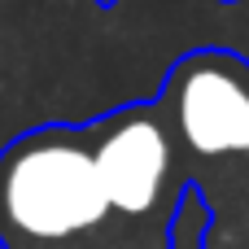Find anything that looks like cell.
Instances as JSON below:
<instances>
[{
  "label": "cell",
  "mask_w": 249,
  "mask_h": 249,
  "mask_svg": "<svg viewBox=\"0 0 249 249\" xmlns=\"http://www.w3.org/2000/svg\"><path fill=\"white\" fill-rule=\"evenodd\" d=\"M188 179L153 101L0 149V249H175Z\"/></svg>",
  "instance_id": "6da1fadb"
},
{
  "label": "cell",
  "mask_w": 249,
  "mask_h": 249,
  "mask_svg": "<svg viewBox=\"0 0 249 249\" xmlns=\"http://www.w3.org/2000/svg\"><path fill=\"white\" fill-rule=\"evenodd\" d=\"M179 171L206 210L201 249H249V144Z\"/></svg>",
  "instance_id": "7a4b0ae2"
},
{
  "label": "cell",
  "mask_w": 249,
  "mask_h": 249,
  "mask_svg": "<svg viewBox=\"0 0 249 249\" xmlns=\"http://www.w3.org/2000/svg\"><path fill=\"white\" fill-rule=\"evenodd\" d=\"M114 4H118V0H96V9H114Z\"/></svg>",
  "instance_id": "3957f363"
},
{
  "label": "cell",
  "mask_w": 249,
  "mask_h": 249,
  "mask_svg": "<svg viewBox=\"0 0 249 249\" xmlns=\"http://www.w3.org/2000/svg\"><path fill=\"white\" fill-rule=\"evenodd\" d=\"M219 4H241V0H219Z\"/></svg>",
  "instance_id": "277c9868"
}]
</instances>
